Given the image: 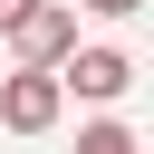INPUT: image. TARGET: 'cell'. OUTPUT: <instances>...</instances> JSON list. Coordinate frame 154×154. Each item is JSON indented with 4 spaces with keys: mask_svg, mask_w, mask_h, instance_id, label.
<instances>
[{
    "mask_svg": "<svg viewBox=\"0 0 154 154\" xmlns=\"http://www.w3.org/2000/svg\"><path fill=\"white\" fill-rule=\"evenodd\" d=\"M58 116H67V77L58 67H10L0 77V125L10 135H48Z\"/></svg>",
    "mask_w": 154,
    "mask_h": 154,
    "instance_id": "6da1fadb",
    "label": "cell"
},
{
    "mask_svg": "<svg viewBox=\"0 0 154 154\" xmlns=\"http://www.w3.org/2000/svg\"><path fill=\"white\" fill-rule=\"evenodd\" d=\"M10 48H19V67H58V58L77 48V10H67V0H29L19 29H10Z\"/></svg>",
    "mask_w": 154,
    "mask_h": 154,
    "instance_id": "7a4b0ae2",
    "label": "cell"
},
{
    "mask_svg": "<svg viewBox=\"0 0 154 154\" xmlns=\"http://www.w3.org/2000/svg\"><path fill=\"white\" fill-rule=\"evenodd\" d=\"M58 77H67V96L116 106V96L135 87V58H125V48H67V58H58Z\"/></svg>",
    "mask_w": 154,
    "mask_h": 154,
    "instance_id": "3957f363",
    "label": "cell"
},
{
    "mask_svg": "<svg viewBox=\"0 0 154 154\" xmlns=\"http://www.w3.org/2000/svg\"><path fill=\"white\" fill-rule=\"evenodd\" d=\"M67 154H144V144H135V125L96 116V125H77V144H67Z\"/></svg>",
    "mask_w": 154,
    "mask_h": 154,
    "instance_id": "277c9868",
    "label": "cell"
},
{
    "mask_svg": "<svg viewBox=\"0 0 154 154\" xmlns=\"http://www.w3.org/2000/svg\"><path fill=\"white\" fill-rule=\"evenodd\" d=\"M77 10H96V19H125V10H144V0H77Z\"/></svg>",
    "mask_w": 154,
    "mask_h": 154,
    "instance_id": "5b68a950",
    "label": "cell"
},
{
    "mask_svg": "<svg viewBox=\"0 0 154 154\" xmlns=\"http://www.w3.org/2000/svg\"><path fill=\"white\" fill-rule=\"evenodd\" d=\"M19 10H29V0H0V38H10V29H19Z\"/></svg>",
    "mask_w": 154,
    "mask_h": 154,
    "instance_id": "8992f818",
    "label": "cell"
}]
</instances>
